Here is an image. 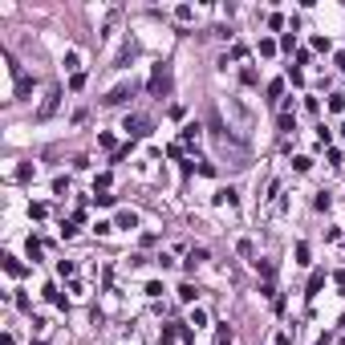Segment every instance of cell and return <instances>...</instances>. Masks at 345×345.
I'll use <instances>...</instances> for the list:
<instances>
[{
  "mask_svg": "<svg viewBox=\"0 0 345 345\" xmlns=\"http://www.w3.org/2000/svg\"><path fill=\"white\" fill-rule=\"evenodd\" d=\"M130 61H134V45H126V49H122V53H118V61H114V69H126V65H130Z\"/></svg>",
  "mask_w": 345,
  "mask_h": 345,
  "instance_id": "8fae6325",
  "label": "cell"
},
{
  "mask_svg": "<svg viewBox=\"0 0 345 345\" xmlns=\"http://www.w3.org/2000/svg\"><path fill=\"white\" fill-rule=\"evenodd\" d=\"M317 345H329V337H321V341H317Z\"/></svg>",
  "mask_w": 345,
  "mask_h": 345,
  "instance_id": "d6a6232c",
  "label": "cell"
},
{
  "mask_svg": "<svg viewBox=\"0 0 345 345\" xmlns=\"http://www.w3.org/2000/svg\"><path fill=\"white\" fill-rule=\"evenodd\" d=\"M33 175H37V171H33V163H20V167H16V183H28Z\"/></svg>",
  "mask_w": 345,
  "mask_h": 345,
  "instance_id": "4fadbf2b",
  "label": "cell"
},
{
  "mask_svg": "<svg viewBox=\"0 0 345 345\" xmlns=\"http://www.w3.org/2000/svg\"><path fill=\"white\" fill-rule=\"evenodd\" d=\"M114 228H126V232H134V228H138V215H134V211H118V224H114Z\"/></svg>",
  "mask_w": 345,
  "mask_h": 345,
  "instance_id": "52a82bcc",
  "label": "cell"
},
{
  "mask_svg": "<svg viewBox=\"0 0 345 345\" xmlns=\"http://www.w3.org/2000/svg\"><path fill=\"white\" fill-rule=\"evenodd\" d=\"M280 130H285V134H289V130H297V122H293V114H280Z\"/></svg>",
  "mask_w": 345,
  "mask_h": 345,
  "instance_id": "484cf974",
  "label": "cell"
},
{
  "mask_svg": "<svg viewBox=\"0 0 345 345\" xmlns=\"http://www.w3.org/2000/svg\"><path fill=\"white\" fill-rule=\"evenodd\" d=\"M313 207H317V211H329V207H333V199H329V191H321L317 199H313Z\"/></svg>",
  "mask_w": 345,
  "mask_h": 345,
  "instance_id": "2e32d148",
  "label": "cell"
},
{
  "mask_svg": "<svg viewBox=\"0 0 345 345\" xmlns=\"http://www.w3.org/2000/svg\"><path fill=\"white\" fill-rule=\"evenodd\" d=\"M175 337H179V329H175V325H167V329L159 333V341H163V345H175Z\"/></svg>",
  "mask_w": 345,
  "mask_h": 345,
  "instance_id": "ac0fdd59",
  "label": "cell"
},
{
  "mask_svg": "<svg viewBox=\"0 0 345 345\" xmlns=\"http://www.w3.org/2000/svg\"><path fill=\"white\" fill-rule=\"evenodd\" d=\"M69 89H85V73H73L69 77Z\"/></svg>",
  "mask_w": 345,
  "mask_h": 345,
  "instance_id": "83f0119b",
  "label": "cell"
},
{
  "mask_svg": "<svg viewBox=\"0 0 345 345\" xmlns=\"http://www.w3.org/2000/svg\"><path fill=\"white\" fill-rule=\"evenodd\" d=\"M28 215H33V219H45V215H49V207H45V203H33V207H28Z\"/></svg>",
  "mask_w": 345,
  "mask_h": 345,
  "instance_id": "d4e9b609",
  "label": "cell"
},
{
  "mask_svg": "<svg viewBox=\"0 0 345 345\" xmlns=\"http://www.w3.org/2000/svg\"><path fill=\"white\" fill-rule=\"evenodd\" d=\"M134 89H138V81H122V85H114V89L106 93L102 102H106V106H126V102L134 98Z\"/></svg>",
  "mask_w": 345,
  "mask_h": 345,
  "instance_id": "7a4b0ae2",
  "label": "cell"
},
{
  "mask_svg": "<svg viewBox=\"0 0 345 345\" xmlns=\"http://www.w3.org/2000/svg\"><path fill=\"white\" fill-rule=\"evenodd\" d=\"M256 268H260L264 276H272V272H276V264H272V260H256Z\"/></svg>",
  "mask_w": 345,
  "mask_h": 345,
  "instance_id": "f1b7e54d",
  "label": "cell"
},
{
  "mask_svg": "<svg viewBox=\"0 0 345 345\" xmlns=\"http://www.w3.org/2000/svg\"><path fill=\"white\" fill-rule=\"evenodd\" d=\"M53 191H57V195H65V191H69V179H65V175H57V179H53Z\"/></svg>",
  "mask_w": 345,
  "mask_h": 345,
  "instance_id": "7402d4cb",
  "label": "cell"
},
{
  "mask_svg": "<svg viewBox=\"0 0 345 345\" xmlns=\"http://www.w3.org/2000/svg\"><path fill=\"white\" fill-rule=\"evenodd\" d=\"M337 69H341V73H345V53H341V57H337Z\"/></svg>",
  "mask_w": 345,
  "mask_h": 345,
  "instance_id": "4dcf8cb0",
  "label": "cell"
},
{
  "mask_svg": "<svg viewBox=\"0 0 345 345\" xmlns=\"http://www.w3.org/2000/svg\"><path fill=\"white\" fill-rule=\"evenodd\" d=\"M215 203H228V207H236V203H240L236 187H219V191H215Z\"/></svg>",
  "mask_w": 345,
  "mask_h": 345,
  "instance_id": "5b68a950",
  "label": "cell"
},
{
  "mask_svg": "<svg viewBox=\"0 0 345 345\" xmlns=\"http://www.w3.org/2000/svg\"><path fill=\"white\" fill-rule=\"evenodd\" d=\"M329 110H333V114L345 110V93H333V98H329Z\"/></svg>",
  "mask_w": 345,
  "mask_h": 345,
  "instance_id": "44dd1931",
  "label": "cell"
},
{
  "mask_svg": "<svg viewBox=\"0 0 345 345\" xmlns=\"http://www.w3.org/2000/svg\"><path fill=\"white\" fill-rule=\"evenodd\" d=\"M341 341H345V317H341Z\"/></svg>",
  "mask_w": 345,
  "mask_h": 345,
  "instance_id": "1f68e13d",
  "label": "cell"
},
{
  "mask_svg": "<svg viewBox=\"0 0 345 345\" xmlns=\"http://www.w3.org/2000/svg\"><path fill=\"white\" fill-rule=\"evenodd\" d=\"M191 325H195V329L207 325V313H203V309H191Z\"/></svg>",
  "mask_w": 345,
  "mask_h": 345,
  "instance_id": "cb8c5ba5",
  "label": "cell"
},
{
  "mask_svg": "<svg viewBox=\"0 0 345 345\" xmlns=\"http://www.w3.org/2000/svg\"><path fill=\"white\" fill-rule=\"evenodd\" d=\"M321 285H325V268H317V272L309 276V289H305V293H309V297H317V293H321Z\"/></svg>",
  "mask_w": 345,
  "mask_h": 345,
  "instance_id": "8992f818",
  "label": "cell"
},
{
  "mask_svg": "<svg viewBox=\"0 0 345 345\" xmlns=\"http://www.w3.org/2000/svg\"><path fill=\"white\" fill-rule=\"evenodd\" d=\"M195 297H199V289H195V285H183V289H179V301H187V305H191Z\"/></svg>",
  "mask_w": 345,
  "mask_h": 345,
  "instance_id": "9a60e30c",
  "label": "cell"
},
{
  "mask_svg": "<svg viewBox=\"0 0 345 345\" xmlns=\"http://www.w3.org/2000/svg\"><path fill=\"white\" fill-rule=\"evenodd\" d=\"M297 264H309V244H297Z\"/></svg>",
  "mask_w": 345,
  "mask_h": 345,
  "instance_id": "4316f807",
  "label": "cell"
},
{
  "mask_svg": "<svg viewBox=\"0 0 345 345\" xmlns=\"http://www.w3.org/2000/svg\"><path fill=\"white\" fill-rule=\"evenodd\" d=\"M24 252H28V260H33V264H37V260H41V244H37L33 236H28V244H24Z\"/></svg>",
  "mask_w": 345,
  "mask_h": 345,
  "instance_id": "5bb4252c",
  "label": "cell"
},
{
  "mask_svg": "<svg viewBox=\"0 0 345 345\" xmlns=\"http://www.w3.org/2000/svg\"><path fill=\"white\" fill-rule=\"evenodd\" d=\"M240 81H244V85H256V81H260V73H256V69H252V65H248V69H244V73H240Z\"/></svg>",
  "mask_w": 345,
  "mask_h": 345,
  "instance_id": "d6986e66",
  "label": "cell"
},
{
  "mask_svg": "<svg viewBox=\"0 0 345 345\" xmlns=\"http://www.w3.org/2000/svg\"><path fill=\"white\" fill-rule=\"evenodd\" d=\"M203 260H207V248H191V252H187V268H191V272H195Z\"/></svg>",
  "mask_w": 345,
  "mask_h": 345,
  "instance_id": "ba28073f",
  "label": "cell"
},
{
  "mask_svg": "<svg viewBox=\"0 0 345 345\" xmlns=\"http://www.w3.org/2000/svg\"><path fill=\"white\" fill-rule=\"evenodd\" d=\"M215 345H236V329L219 325V333H215Z\"/></svg>",
  "mask_w": 345,
  "mask_h": 345,
  "instance_id": "30bf717a",
  "label": "cell"
},
{
  "mask_svg": "<svg viewBox=\"0 0 345 345\" xmlns=\"http://www.w3.org/2000/svg\"><path fill=\"white\" fill-rule=\"evenodd\" d=\"M28 345H45V341H28Z\"/></svg>",
  "mask_w": 345,
  "mask_h": 345,
  "instance_id": "836d02e7",
  "label": "cell"
},
{
  "mask_svg": "<svg viewBox=\"0 0 345 345\" xmlns=\"http://www.w3.org/2000/svg\"><path fill=\"white\" fill-rule=\"evenodd\" d=\"M276 345H293V333H280V337H276Z\"/></svg>",
  "mask_w": 345,
  "mask_h": 345,
  "instance_id": "f546056e",
  "label": "cell"
},
{
  "mask_svg": "<svg viewBox=\"0 0 345 345\" xmlns=\"http://www.w3.org/2000/svg\"><path fill=\"white\" fill-rule=\"evenodd\" d=\"M77 65H81V53L69 49V53H65V69H77Z\"/></svg>",
  "mask_w": 345,
  "mask_h": 345,
  "instance_id": "ffe728a7",
  "label": "cell"
},
{
  "mask_svg": "<svg viewBox=\"0 0 345 345\" xmlns=\"http://www.w3.org/2000/svg\"><path fill=\"white\" fill-rule=\"evenodd\" d=\"M146 89L154 93V98H167V93H171V65H167V61H159V65L150 69V81H146Z\"/></svg>",
  "mask_w": 345,
  "mask_h": 345,
  "instance_id": "6da1fadb",
  "label": "cell"
},
{
  "mask_svg": "<svg viewBox=\"0 0 345 345\" xmlns=\"http://www.w3.org/2000/svg\"><path fill=\"white\" fill-rule=\"evenodd\" d=\"M57 102H61V89H57V85H53V89H49V93H45V102H41V110H37V118H49V114H53V110H57Z\"/></svg>",
  "mask_w": 345,
  "mask_h": 345,
  "instance_id": "277c9868",
  "label": "cell"
},
{
  "mask_svg": "<svg viewBox=\"0 0 345 345\" xmlns=\"http://www.w3.org/2000/svg\"><path fill=\"white\" fill-rule=\"evenodd\" d=\"M28 93H33V77L20 73V77H16V98H28Z\"/></svg>",
  "mask_w": 345,
  "mask_h": 345,
  "instance_id": "9c48e42d",
  "label": "cell"
},
{
  "mask_svg": "<svg viewBox=\"0 0 345 345\" xmlns=\"http://www.w3.org/2000/svg\"><path fill=\"white\" fill-rule=\"evenodd\" d=\"M163 293H167V289H163V285H159V280H150V285H146V297H154V301H159V297H163Z\"/></svg>",
  "mask_w": 345,
  "mask_h": 345,
  "instance_id": "603a6c76",
  "label": "cell"
},
{
  "mask_svg": "<svg viewBox=\"0 0 345 345\" xmlns=\"http://www.w3.org/2000/svg\"><path fill=\"white\" fill-rule=\"evenodd\" d=\"M4 268H8V272H12V276H20V272H24V264H20V260H16V256H4Z\"/></svg>",
  "mask_w": 345,
  "mask_h": 345,
  "instance_id": "e0dca14e",
  "label": "cell"
},
{
  "mask_svg": "<svg viewBox=\"0 0 345 345\" xmlns=\"http://www.w3.org/2000/svg\"><path fill=\"white\" fill-rule=\"evenodd\" d=\"M122 130H126L130 138H142V134H150V118H142V114H126Z\"/></svg>",
  "mask_w": 345,
  "mask_h": 345,
  "instance_id": "3957f363",
  "label": "cell"
},
{
  "mask_svg": "<svg viewBox=\"0 0 345 345\" xmlns=\"http://www.w3.org/2000/svg\"><path fill=\"white\" fill-rule=\"evenodd\" d=\"M199 130H203L199 122H187V126H183V142H195V138H199Z\"/></svg>",
  "mask_w": 345,
  "mask_h": 345,
  "instance_id": "7c38bea8",
  "label": "cell"
}]
</instances>
